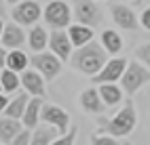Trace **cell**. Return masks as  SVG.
<instances>
[{"mask_svg": "<svg viewBox=\"0 0 150 145\" xmlns=\"http://www.w3.org/2000/svg\"><path fill=\"white\" fill-rule=\"evenodd\" d=\"M106 63H108L106 48L95 40L91 44L83 46V48H76V53L72 57V65L78 72H83L85 76H91V78H95V76L104 70Z\"/></svg>", "mask_w": 150, "mask_h": 145, "instance_id": "6da1fadb", "label": "cell"}, {"mask_svg": "<svg viewBox=\"0 0 150 145\" xmlns=\"http://www.w3.org/2000/svg\"><path fill=\"white\" fill-rule=\"evenodd\" d=\"M81 105L87 114H102L106 109V103L99 95V89H87L81 95Z\"/></svg>", "mask_w": 150, "mask_h": 145, "instance_id": "4fadbf2b", "label": "cell"}, {"mask_svg": "<svg viewBox=\"0 0 150 145\" xmlns=\"http://www.w3.org/2000/svg\"><path fill=\"white\" fill-rule=\"evenodd\" d=\"M139 21H142V27H146V30L150 32V6L142 13V19H139Z\"/></svg>", "mask_w": 150, "mask_h": 145, "instance_id": "f1b7e54d", "label": "cell"}, {"mask_svg": "<svg viewBox=\"0 0 150 145\" xmlns=\"http://www.w3.org/2000/svg\"><path fill=\"white\" fill-rule=\"evenodd\" d=\"M2 145H4V143H2Z\"/></svg>", "mask_w": 150, "mask_h": 145, "instance_id": "1f68e13d", "label": "cell"}, {"mask_svg": "<svg viewBox=\"0 0 150 145\" xmlns=\"http://www.w3.org/2000/svg\"><path fill=\"white\" fill-rule=\"evenodd\" d=\"M32 135H34V132H30V128H23V130L13 139L11 145H30V143H32Z\"/></svg>", "mask_w": 150, "mask_h": 145, "instance_id": "484cf974", "label": "cell"}, {"mask_svg": "<svg viewBox=\"0 0 150 145\" xmlns=\"http://www.w3.org/2000/svg\"><path fill=\"white\" fill-rule=\"evenodd\" d=\"M8 105H11V101H8L6 97H4V93H2V95H0V112H4Z\"/></svg>", "mask_w": 150, "mask_h": 145, "instance_id": "f546056e", "label": "cell"}, {"mask_svg": "<svg viewBox=\"0 0 150 145\" xmlns=\"http://www.w3.org/2000/svg\"><path fill=\"white\" fill-rule=\"evenodd\" d=\"M21 122H17L15 118H6V116H2L0 118V139H2V143H13V139L17 137L19 132H21Z\"/></svg>", "mask_w": 150, "mask_h": 145, "instance_id": "e0dca14e", "label": "cell"}, {"mask_svg": "<svg viewBox=\"0 0 150 145\" xmlns=\"http://www.w3.org/2000/svg\"><path fill=\"white\" fill-rule=\"evenodd\" d=\"M74 139H76V128L68 130L66 135H62V137H57L51 145H74Z\"/></svg>", "mask_w": 150, "mask_h": 145, "instance_id": "d4e9b609", "label": "cell"}, {"mask_svg": "<svg viewBox=\"0 0 150 145\" xmlns=\"http://www.w3.org/2000/svg\"><path fill=\"white\" fill-rule=\"evenodd\" d=\"M72 40H70L68 32L64 30H53L51 32V38H49V48H51V53L57 55L62 61H68L72 59Z\"/></svg>", "mask_w": 150, "mask_h": 145, "instance_id": "9c48e42d", "label": "cell"}, {"mask_svg": "<svg viewBox=\"0 0 150 145\" xmlns=\"http://www.w3.org/2000/svg\"><path fill=\"white\" fill-rule=\"evenodd\" d=\"M28 103H30V93H19L11 101V105L2 112V116H6V118H15V120L23 118V114L28 109Z\"/></svg>", "mask_w": 150, "mask_h": 145, "instance_id": "ac0fdd59", "label": "cell"}, {"mask_svg": "<svg viewBox=\"0 0 150 145\" xmlns=\"http://www.w3.org/2000/svg\"><path fill=\"white\" fill-rule=\"evenodd\" d=\"M42 107H45L42 97H32V99H30L28 109H25V114H23V124H25V128H34L36 124L40 122Z\"/></svg>", "mask_w": 150, "mask_h": 145, "instance_id": "2e32d148", "label": "cell"}, {"mask_svg": "<svg viewBox=\"0 0 150 145\" xmlns=\"http://www.w3.org/2000/svg\"><path fill=\"white\" fill-rule=\"evenodd\" d=\"M99 95L106 103V107H112V105L121 103L123 99V86H116V84H99Z\"/></svg>", "mask_w": 150, "mask_h": 145, "instance_id": "ffe728a7", "label": "cell"}, {"mask_svg": "<svg viewBox=\"0 0 150 145\" xmlns=\"http://www.w3.org/2000/svg\"><path fill=\"white\" fill-rule=\"evenodd\" d=\"M13 19L17 25H36V21L40 19V4L36 0H23L21 4H17L13 8Z\"/></svg>", "mask_w": 150, "mask_h": 145, "instance_id": "ba28073f", "label": "cell"}, {"mask_svg": "<svg viewBox=\"0 0 150 145\" xmlns=\"http://www.w3.org/2000/svg\"><path fill=\"white\" fill-rule=\"evenodd\" d=\"M62 59H59L57 55H53V53H38V55H34L32 57V65H34V70L36 72H40L42 74V78L45 80H55L57 76H59V72H62Z\"/></svg>", "mask_w": 150, "mask_h": 145, "instance_id": "277c9868", "label": "cell"}, {"mask_svg": "<svg viewBox=\"0 0 150 145\" xmlns=\"http://www.w3.org/2000/svg\"><path fill=\"white\" fill-rule=\"evenodd\" d=\"M23 40H25V34L17 23H6L2 27V48H13V51H17V48L23 44Z\"/></svg>", "mask_w": 150, "mask_h": 145, "instance_id": "5bb4252c", "label": "cell"}, {"mask_svg": "<svg viewBox=\"0 0 150 145\" xmlns=\"http://www.w3.org/2000/svg\"><path fill=\"white\" fill-rule=\"evenodd\" d=\"M8 4H17V2H21V0H6Z\"/></svg>", "mask_w": 150, "mask_h": 145, "instance_id": "4dcf8cb0", "label": "cell"}, {"mask_svg": "<svg viewBox=\"0 0 150 145\" xmlns=\"http://www.w3.org/2000/svg\"><path fill=\"white\" fill-rule=\"evenodd\" d=\"M21 84H23L25 93H30L32 97H45V78L40 72H36V70L23 72Z\"/></svg>", "mask_w": 150, "mask_h": 145, "instance_id": "7c38bea8", "label": "cell"}, {"mask_svg": "<svg viewBox=\"0 0 150 145\" xmlns=\"http://www.w3.org/2000/svg\"><path fill=\"white\" fill-rule=\"evenodd\" d=\"M57 137H59V130H57L55 126H49V124H45V126H40V128L34 130L32 143H30V145H51Z\"/></svg>", "mask_w": 150, "mask_h": 145, "instance_id": "44dd1931", "label": "cell"}, {"mask_svg": "<svg viewBox=\"0 0 150 145\" xmlns=\"http://www.w3.org/2000/svg\"><path fill=\"white\" fill-rule=\"evenodd\" d=\"M68 36L70 40H72V44L76 48H83L87 44L93 42V27H87V25H70L68 27Z\"/></svg>", "mask_w": 150, "mask_h": 145, "instance_id": "9a60e30c", "label": "cell"}, {"mask_svg": "<svg viewBox=\"0 0 150 145\" xmlns=\"http://www.w3.org/2000/svg\"><path fill=\"white\" fill-rule=\"evenodd\" d=\"M40 120L49 126H55L59 132H66L68 130V124H70V116L57 107V105H45L42 107V114H40Z\"/></svg>", "mask_w": 150, "mask_h": 145, "instance_id": "30bf717a", "label": "cell"}, {"mask_svg": "<svg viewBox=\"0 0 150 145\" xmlns=\"http://www.w3.org/2000/svg\"><path fill=\"white\" fill-rule=\"evenodd\" d=\"M19 82H21V80L17 78L15 72H11V70H2V72H0V86H2V93L4 95L17 91L19 89Z\"/></svg>", "mask_w": 150, "mask_h": 145, "instance_id": "cb8c5ba5", "label": "cell"}, {"mask_svg": "<svg viewBox=\"0 0 150 145\" xmlns=\"http://www.w3.org/2000/svg\"><path fill=\"white\" fill-rule=\"evenodd\" d=\"M102 46L106 48V53L116 55V53H121V48H123V38L114 30H104L102 32Z\"/></svg>", "mask_w": 150, "mask_h": 145, "instance_id": "7402d4cb", "label": "cell"}, {"mask_svg": "<svg viewBox=\"0 0 150 145\" xmlns=\"http://www.w3.org/2000/svg\"><path fill=\"white\" fill-rule=\"evenodd\" d=\"M49 38H51V36L47 34V30H45L42 25H34L32 30H30V34H28V44H30L32 51L42 53L45 46L49 44Z\"/></svg>", "mask_w": 150, "mask_h": 145, "instance_id": "d6986e66", "label": "cell"}, {"mask_svg": "<svg viewBox=\"0 0 150 145\" xmlns=\"http://www.w3.org/2000/svg\"><path fill=\"white\" fill-rule=\"evenodd\" d=\"M30 59H28V55L23 51H11L6 57V67L4 70H11V72H25V67H28Z\"/></svg>", "mask_w": 150, "mask_h": 145, "instance_id": "603a6c76", "label": "cell"}, {"mask_svg": "<svg viewBox=\"0 0 150 145\" xmlns=\"http://www.w3.org/2000/svg\"><path fill=\"white\" fill-rule=\"evenodd\" d=\"M135 55H137V59L142 61V63H146V65L150 67V44H144V46H139L137 51H135Z\"/></svg>", "mask_w": 150, "mask_h": 145, "instance_id": "83f0119b", "label": "cell"}, {"mask_svg": "<svg viewBox=\"0 0 150 145\" xmlns=\"http://www.w3.org/2000/svg\"><path fill=\"white\" fill-rule=\"evenodd\" d=\"M135 109L131 103H125V107L118 112L112 120H102V130L110 137H127L135 126Z\"/></svg>", "mask_w": 150, "mask_h": 145, "instance_id": "7a4b0ae2", "label": "cell"}, {"mask_svg": "<svg viewBox=\"0 0 150 145\" xmlns=\"http://www.w3.org/2000/svg\"><path fill=\"white\" fill-rule=\"evenodd\" d=\"M127 67H129V63H127V59H123V57L110 59V61L104 65V70L93 78V82H95V84H114L116 80H121L123 76H125Z\"/></svg>", "mask_w": 150, "mask_h": 145, "instance_id": "52a82bcc", "label": "cell"}, {"mask_svg": "<svg viewBox=\"0 0 150 145\" xmlns=\"http://www.w3.org/2000/svg\"><path fill=\"white\" fill-rule=\"evenodd\" d=\"M112 21L118 27H123V30H131V32L139 27V21H137L135 13L129 6H125V4H114L112 6Z\"/></svg>", "mask_w": 150, "mask_h": 145, "instance_id": "8fae6325", "label": "cell"}, {"mask_svg": "<svg viewBox=\"0 0 150 145\" xmlns=\"http://www.w3.org/2000/svg\"><path fill=\"white\" fill-rule=\"evenodd\" d=\"M74 13L81 25L97 27L102 23V11L97 4H93V0H74Z\"/></svg>", "mask_w": 150, "mask_h": 145, "instance_id": "8992f818", "label": "cell"}, {"mask_svg": "<svg viewBox=\"0 0 150 145\" xmlns=\"http://www.w3.org/2000/svg\"><path fill=\"white\" fill-rule=\"evenodd\" d=\"M42 17H45V23L51 30H66V27H70V21H72V11H70L68 2H64V0H51L45 6Z\"/></svg>", "mask_w": 150, "mask_h": 145, "instance_id": "3957f363", "label": "cell"}, {"mask_svg": "<svg viewBox=\"0 0 150 145\" xmlns=\"http://www.w3.org/2000/svg\"><path fill=\"white\" fill-rule=\"evenodd\" d=\"M150 82V72L139 63V61H131L127 67L125 76L121 78V84L127 93H135L137 89H142V84Z\"/></svg>", "mask_w": 150, "mask_h": 145, "instance_id": "5b68a950", "label": "cell"}, {"mask_svg": "<svg viewBox=\"0 0 150 145\" xmlns=\"http://www.w3.org/2000/svg\"><path fill=\"white\" fill-rule=\"evenodd\" d=\"M91 145H118V141L110 135H95L91 139Z\"/></svg>", "mask_w": 150, "mask_h": 145, "instance_id": "4316f807", "label": "cell"}]
</instances>
